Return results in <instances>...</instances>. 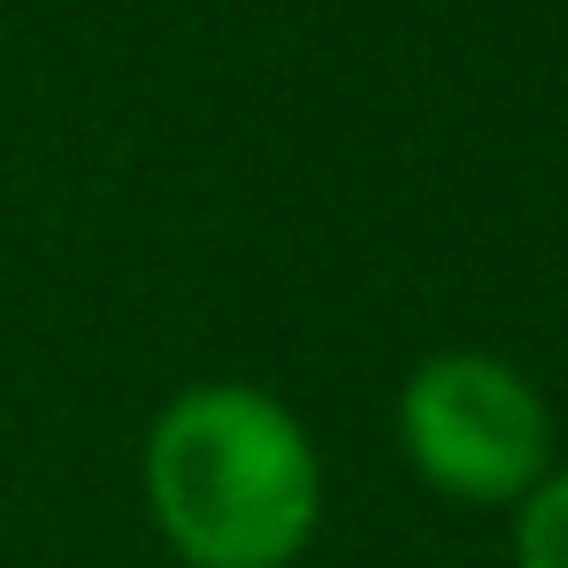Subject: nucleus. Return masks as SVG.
Wrapping results in <instances>:
<instances>
[{"label": "nucleus", "mask_w": 568, "mask_h": 568, "mask_svg": "<svg viewBox=\"0 0 568 568\" xmlns=\"http://www.w3.org/2000/svg\"><path fill=\"white\" fill-rule=\"evenodd\" d=\"M146 491L192 568H284L323 515V476L300 423L246 384L185 392L154 423Z\"/></svg>", "instance_id": "1"}, {"label": "nucleus", "mask_w": 568, "mask_h": 568, "mask_svg": "<svg viewBox=\"0 0 568 568\" xmlns=\"http://www.w3.org/2000/svg\"><path fill=\"white\" fill-rule=\"evenodd\" d=\"M407 454L454 499H515L546 462V407L484 354H446L407 384Z\"/></svg>", "instance_id": "2"}, {"label": "nucleus", "mask_w": 568, "mask_h": 568, "mask_svg": "<svg viewBox=\"0 0 568 568\" xmlns=\"http://www.w3.org/2000/svg\"><path fill=\"white\" fill-rule=\"evenodd\" d=\"M523 568H568V476L546 484L523 515Z\"/></svg>", "instance_id": "3"}]
</instances>
